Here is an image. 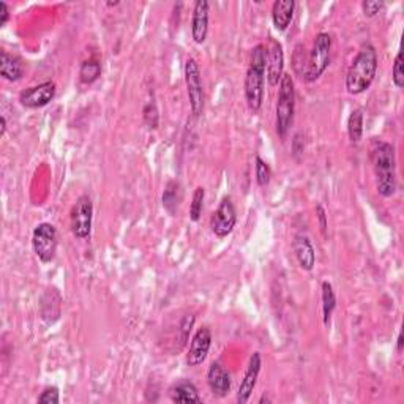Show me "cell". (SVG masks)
Segmentation results:
<instances>
[{"label": "cell", "mask_w": 404, "mask_h": 404, "mask_svg": "<svg viewBox=\"0 0 404 404\" xmlns=\"http://www.w3.org/2000/svg\"><path fill=\"white\" fill-rule=\"evenodd\" d=\"M295 112V87L294 79L289 73H284L279 81L278 100H277V133L284 139L294 122Z\"/></svg>", "instance_id": "4"}, {"label": "cell", "mask_w": 404, "mask_h": 404, "mask_svg": "<svg viewBox=\"0 0 404 404\" xmlns=\"http://www.w3.org/2000/svg\"><path fill=\"white\" fill-rule=\"evenodd\" d=\"M322 290V321H324V326L330 324L332 315L337 308V297L335 293H333V286L328 281H324L321 284Z\"/></svg>", "instance_id": "22"}, {"label": "cell", "mask_w": 404, "mask_h": 404, "mask_svg": "<svg viewBox=\"0 0 404 404\" xmlns=\"http://www.w3.org/2000/svg\"><path fill=\"white\" fill-rule=\"evenodd\" d=\"M305 56H306L305 46L304 45L295 46V51H294V70H295V73L300 74L301 78H304L305 70H306V62H308V59H306Z\"/></svg>", "instance_id": "29"}, {"label": "cell", "mask_w": 404, "mask_h": 404, "mask_svg": "<svg viewBox=\"0 0 404 404\" xmlns=\"http://www.w3.org/2000/svg\"><path fill=\"white\" fill-rule=\"evenodd\" d=\"M348 134L351 142L359 144L363 138V111L357 107L348 118Z\"/></svg>", "instance_id": "23"}, {"label": "cell", "mask_w": 404, "mask_h": 404, "mask_svg": "<svg viewBox=\"0 0 404 404\" xmlns=\"http://www.w3.org/2000/svg\"><path fill=\"white\" fill-rule=\"evenodd\" d=\"M169 398L174 403H202L196 385L190 381H179L171 385Z\"/></svg>", "instance_id": "20"}, {"label": "cell", "mask_w": 404, "mask_h": 404, "mask_svg": "<svg viewBox=\"0 0 404 404\" xmlns=\"http://www.w3.org/2000/svg\"><path fill=\"white\" fill-rule=\"evenodd\" d=\"M207 384L215 396L223 398L231 392V376L220 362H213L209 366Z\"/></svg>", "instance_id": "16"}, {"label": "cell", "mask_w": 404, "mask_h": 404, "mask_svg": "<svg viewBox=\"0 0 404 404\" xmlns=\"http://www.w3.org/2000/svg\"><path fill=\"white\" fill-rule=\"evenodd\" d=\"M378 73V52L373 45H363L351 63L346 74V89L351 95L368 90Z\"/></svg>", "instance_id": "3"}, {"label": "cell", "mask_w": 404, "mask_h": 404, "mask_svg": "<svg viewBox=\"0 0 404 404\" xmlns=\"http://www.w3.org/2000/svg\"><path fill=\"white\" fill-rule=\"evenodd\" d=\"M294 253L297 257L299 266L306 272H311L316 266V251L306 234H297L294 239Z\"/></svg>", "instance_id": "17"}, {"label": "cell", "mask_w": 404, "mask_h": 404, "mask_svg": "<svg viewBox=\"0 0 404 404\" xmlns=\"http://www.w3.org/2000/svg\"><path fill=\"white\" fill-rule=\"evenodd\" d=\"M117 5H118V2H109L107 3V7H117Z\"/></svg>", "instance_id": "37"}, {"label": "cell", "mask_w": 404, "mask_h": 404, "mask_svg": "<svg viewBox=\"0 0 404 404\" xmlns=\"http://www.w3.org/2000/svg\"><path fill=\"white\" fill-rule=\"evenodd\" d=\"M382 7H384V3L379 2V0H365V2H362V10L366 18H374L381 12Z\"/></svg>", "instance_id": "32"}, {"label": "cell", "mask_w": 404, "mask_h": 404, "mask_svg": "<svg viewBox=\"0 0 404 404\" xmlns=\"http://www.w3.org/2000/svg\"><path fill=\"white\" fill-rule=\"evenodd\" d=\"M10 19V8L8 5L0 0V27H3Z\"/></svg>", "instance_id": "34"}, {"label": "cell", "mask_w": 404, "mask_h": 404, "mask_svg": "<svg viewBox=\"0 0 404 404\" xmlns=\"http://www.w3.org/2000/svg\"><path fill=\"white\" fill-rule=\"evenodd\" d=\"M41 404H59L61 403V395H59L57 387H46L45 390L40 393L39 400Z\"/></svg>", "instance_id": "30"}, {"label": "cell", "mask_w": 404, "mask_h": 404, "mask_svg": "<svg viewBox=\"0 0 404 404\" xmlns=\"http://www.w3.org/2000/svg\"><path fill=\"white\" fill-rule=\"evenodd\" d=\"M195 321L196 317L193 315H188L182 319L180 322V328H179V335H180V341H182V346L185 344V341L188 339V335H190L193 326H195Z\"/></svg>", "instance_id": "31"}, {"label": "cell", "mask_w": 404, "mask_h": 404, "mask_svg": "<svg viewBox=\"0 0 404 404\" xmlns=\"http://www.w3.org/2000/svg\"><path fill=\"white\" fill-rule=\"evenodd\" d=\"M210 346H212V332L209 327H201L191 339L190 349L187 354V363L190 366H199L206 362Z\"/></svg>", "instance_id": "11"}, {"label": "cell", "mask_w": 404, "mask_h": 404, "mask_svg": "<svg viewBox=\"0 0 404 404\" xmlns=\"http://www.w3.org/2000/svg\"><path fill=\"white\" fill-rule=\"evenodd\" d=\"M57 229L51 223H40L32 234V248L43 264L54 261L57 253Z\"/></svg>", "instance_id": "6"}, {"label": "cell", "mask_w": 404, "mask_h": 404, "mask_svg": "<svg viewBox=\"0 0 404 404\" xmlns=\"http://www.w3.org/2000/svg\"><path fill=\"white\" fill-rule=\"evenodd\" d=\"M392 79L393 84L396 85L398 89L404 87V68H403V52H398L395 57V62H393L392 68Z\"/></svg>", "instance_id": "27"}, {"label": "cell", "mask_w": 404, "mask_h": 404, "mask_svg": "<svg viewBox=\"0 0 404 404\" xmlns=\"http://www.w3.org/2000/svg\"><path fill=\"white\" fill-rule=\"evenodd\" d=\"M144 120H145V123H147V127L150 128V130L158 128L160 116H158L157 105H155L153 101H149V103L144 106Z\"/></svg>", "instance_id": "28"}, {"label": "cell", "mask_w": 404, "mask_h": 404, "mask_svg": "<svg viewBox=\"0 0 404 404\" xmlns=\"http://www.w3.org/2000/svg\"><path fill=\"white\" fill-rule=\"evenodd\" d=\"M209 13H210V3L207 0H198L193 8V18H191V36L193 41L198 45H202L207 40L209 34Z\"/></svg>", "instance_id": "14"}, {"label": "cell", "mask_w": 404, "mask_h": 404, "mask_svg": "<svg viewBox=\"0 0 404 404\" xmlns=\"http://www.w3.org/2000/svg\"><path fill=\"white\" fill-rule=\"evenodd\" d=\"M316 213H317V222H319L321 226V233L324 237H327V228H328V223H327V215H326V210L322 206H317L316 207Z\"/></svg>", "instance_id": "33"}, {"label": "cell", "mask_w": 404, "mask_h": 404, "mask_svg": "<svg viewBox=\"0 0 404 404\" xmlns=\"http://www.w3.org/2000/svg\"><path fill=\"white\" fill-rule=\"evenodd\" d=\"M25 72L23 59L10 54L8 51L0 52V76L10 81V83H16V81L23 79Z\"/></svg>", "instance_id": "18"}, {"label": "cell", "mask_w": 404, "mask_h": 404, "mask_svg": "<svg viewBox=\"0 0 404 404\" xmlns=\"http://www.w3.org/2000/svg\"><path fill=\"white\" fill-rule=\"evenodd\" d=\"M70 222H72V233L76 239H87L92 233V222H94V202L90 196L83 195L78 198L72 209Z\"/></svg>", "instance_id": "8"}, {"label": "cell", "mask_w": 404, "mask_h": 404, "mask_svg": "<svg viewBox=\"0 0 404 404\" xmlns=\"http://www.w3.org/2000/svg\"><path fill=\"white\" fill-rule=\"evenodd\" d=\"M237 223V212L233 199L229 196L223 198L222 202H220L218 209L215 210L212 218H210V228H212V233L220 237V239H224L231 233H233Z\"/></svg>", "instance_id": "9"}, {"label": "cell", "mask_w": 404, "mask_h": 404, "mask_svg": "<svg viewBox=\"0 0 404 404\" xmlns=\"http://www.w3.org/2000/svg\"><path fill=\"white\" fill-rule=\"evenodd\" d=\"M204 198H206V190L202 187H198L195 193H193L191 206H190V220L198 223L201 220L202 210H204Z\"/></svg>", "instance_id": "25"}, {"label": "cell", "mask_w": 404, "mask_h": 404, "mask_svg": "<svg viewBox=\"0 0 404 404\" xmlns=\"http://www.w3.org/2000/svg\"><path fill=\"white\" fill-rule=\"evenodd\" d=\"M40 313L41 319L46 322L47 326H52L54 322L59 321L62 313V297L61 293L56 288H50L45 290V294L41 295V304H40Z\"/></svg>", "instance_id": "15"}, {"label": "cell", "mask_w": 404, "mask_h": 404, "mask_svg": "<svg viewBox=\"0 0 404 404\" xmlns=\"http://www.w3.org/2000/svg\"><path fill=\"white\" fill-rule=\"evenodd\" d=\"M262 366V357L259 352H255L250 357V362H248V368L245 371L244 379L240 382L239 392H237V403L239 404H246L253 395V390L257 384V378H259Z\"/></svg>", "instance_id": "12"}, {"label": "cell", "mask_w": 404, "mask_h": 404, "mask_svg": "<svg viewBox=\"0 0 404 404\" xmlns=\"http://www.w3.org/2000/svg\"><path fill=\"white\" fill-rule=\"evenodd\" d=\"M56 84L54 81H45L39 85L29 87L19 94V103L27 109H39L46 105H50L56 96Z\"/></svg>", "instance_id": "10"}, {"label": "cell", "mask_w": 404, "mask_h": 404, "mask_svg": "<svg viewBox=\"0 0 404 404\" xmlns=\"http://www.w3.org/2000/svg\"><path fill=\"white\" fill-rule=\"evenodd\" d=\"M330 52H332V36L321 32L316 35L313 50L308 56L306 70L304 74L305 83H315L324 74L326 70L330 65Z\"/></svg>", "instance_id": "5"}, {"label": "cell", "mask_w": 404, "mask_h": 404, "mask_svg": "<svg viewBox=\"0 0 404 404\" xmlns=\"http://www.w3.org/2000/svg\"><path fill=\"white\" fill-rule=\"evenodd\" d=\"M396 351L401 352L403 351V333L398 335V344H396Z\"/></svg>", "instance_id": "36"}, {"label": "cell", "mask_w": 404, "mask_h": 404, "mask_svg": "<svg viewBox=\"0 0 404 404\" xmlns=\"http://www.w3.org/2000/svg\"><path fill=\"white\" fill-rule=\"evenodd\" d=\"M255 176H256V182L257 185L261 188L267 187L268 183L272 180V169L266 161H264L261 157H256V164H255Z\"/></svg>", "instance_id": "26"}, {"label": "cell", "mask_w": 404, "mask_h": 404, "mask_svg": "<svg viewBox=\"0 0 404 404\" xmlns=\"http://www.w3.org/2000/svg\"><path fill=\"white\" fill-rule=\"evenodd\" d=\"M295 12V2L294 0H277L272 7V21L275 29L279 32H284L293 23Z\"/></svg>", "instance_id": "19"}, {"label": "cell", "mask_w": 404, "mask_h": 404, "mask_svg": "<svg viewBox=\"0 0 404 404\" xmlns=\"http://www.w3.org/2000/svg\"><path fill=\"white\" fill-rule=\"evenodd\" d=\"M267 81L268 85H278L284 74V52L281 43L270 39L267 47Z\"/></svg>", "instance_id": "13"}, {"label": "cell", "mask_w": 404, "mask_h": 404, "mask_svg": "<svg viewBox=\"0 0 404 404\" xmlns=\"http://www.w3.org/2000/svg\"><path fill=\"white\" fill-rule=\"evenodd\" d=\"M267 70V46L256 45L251 51L250 67L245 76V100L253 114L261 111L264 103V84Z\"/></svg>", "instance_id": "2"}, {"label": "cell", "mask_w": 404, "mask_h": 404, "mask_svg": "<svg viewBox=\"0 0 404 404\" xmlns=\"http://www.w3.org/2000/svg\"><path fill=\"white\" fill-rule=\"evenodd\" d=\"M182 201V187L177 180H169L164 187L163 207L169 215H176Z\"/></svg>", "instance_id": "21"}, {"label": "cell", "mask_w": 404, "mask_h": 404, "mask_svg": "<svg viewBox=\"0 0 404 404\" xmlns=\"http://www.w3.org/2000/svg\"><path fill=\"white\" fill-rule=\"evenodd\" d=\"M371 163L376 176V188L382 198H392L396 193V157L390 142L374 139L371 147Z\"/></svg>", "instance_id": "1"}, {"label": "cell", "mask_w": 404, "mask_h": 404, "mask_svg": "<svg viewBox=\"0 0 404 404\" xmlns=\"http://www.w3.org/2000/svg\"><path fill=\"white\" fill-rule=\"evenodd\" d=\"M101 74V63L96 59H89V61L83 62L79 70V79L83 84H94Z\"/></svg>", "instance_id": "24"}, {"label": "cell", "mask_w": 404, "mask_h": 404, "mask_svg": "<svg viewBox=\"0 0 404 404\" xmlns=\"http://www.w3.org/2000/svg\"><path fill=\"white\" fill-rule=\"evenodd\" d=\"M2 130H0V136H5V133H7V118H5V116H2Z\"/></svg>", "instance_id": "35"}, {"label": "cell", "mask_w": 404, "mask_h": 404, "mask_svg": "<svg viewBox=\"0 0 404 404\" xmlns=\"http://www.w3.org/2000/svg\"><path fill=\"white\" fill-rule=\"evenodd\" d=\"M185 84L193 116L199 117L204 111V85L201 70L193 57H188L185 62Z\"/></svg>", "instance_id": "7"}]
</instances>
